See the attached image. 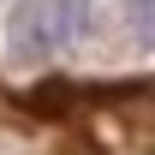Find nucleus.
<instances>
[{"label":"nucleus","mask_w":155,"mask_h":155,"mask_svg":"<svg viewBox=\"0 0 155 155\" xmlns=\"http://www.w3.org/2000/svg\"><path fill=\"white\" fill-rule=\"evenodd\" d=\"M90 24V6L84 0H18L12 18H6V54L36 66V60L66 54Z\"/></svg>","instance_id":"1"},{"label":"nucleus","mask_w":155,"mask_h":155,"mask_svg":"<svg viewBox=\"0 0 155 155\" xmlns=\"http://www.w3.org/2000/svg\"><path fill=\"white\" fill-rule=\"evenodd\" d=\"M131 30L155 48V0H131Z\"/></svg>","instance_id":"2"}]
</instances>
